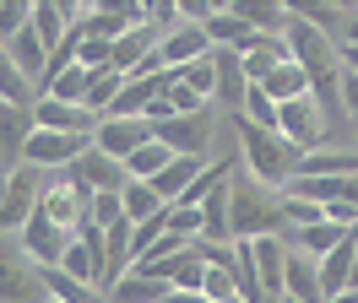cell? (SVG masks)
<instances>
[{
  "label": "cell",
  "instance_id": "6da1fadb",
  "mask_svg": "<svg viewBox=\"0 0 358 303\" xmlns=\"http://www.w3.org/2000/svg\"><path fill=\"white\" fill-rule=\"evenodd\" d=\"M228 216H234V238H282V222H299V228H310V222H326L320 206L310 200H293V195L271 190L261 179H228Z\"/></svg>",
  "mask_w": 358,
  "mask_h": 303
},
{
  "label": "cell",
  "instance_id": "7a4b0ae2",
  "mask_svg": "<svg viewBox=\"0 0 358 303\" xmlns=\"http://www.w3.org/2000/svg\"><path fill=\"white\" fill-rule=\"evenodd\" d=\"M288 54L299 65H304V76H310V98L320 108H331V119H336V108H342V65H336V49H331V38L320 33V27H310L304 17H293L288 11Z\"/></svg>",
  "mask_w": 358,
  "mask_h": 303
},
{
  "label": "cell",
  "instance_id": "3957f363",
  "mask_svg": "<svg viewBox=\"0 0 358 303\" xmlns=\"http://www.w3.org/2000/svg\"><path fill=\"white\" fill-rule=\"evenodd\" d=\"M228 125H234V135H239V152L250 157V168H255V179H261V184L282 190L293 173H299L304 152L293 147L282 130H261V125H250L245 114H228Z\"/></svg>",
  "mask_w": 358,
  "mask_h": 303
},
{
  "label": "cell",
  "instance_id": "277c9868",
  "mask_svg": "<svg viewBox=\"0 0 358 303\" xmlns=\"http://www.w3.org/2000/svg\"><path fill=\"white\" fill-rule=\"evenodd\" d=\"M0 303H49L44 271L17 233H0Z\"/></svg>",
  "mask_w": 358,
  "mask_h": 303
},
{
  "label": "cell",
  "instance_id": "5b68a950",
  "mask_svg": "<svg viewBox=\"0 0 358 303\" xmlns=\"http://www.w3.org/2000/svg\"><path fill=\"white\" fill-rule=\"evenodd\" d=\"M66 179L71 184H82V190H92V195H125L131 190V168L120 163V157H109V152H82L76 163L66 168Z\"/></svg>",
  "mask_w": 358,
  "mask_h": 303
},
{
  "label": "cell",
  "instance_id": "8992f818",
  "mask_svg": "<svg viewBox=\"0 0 358 303\" xmlns=\"http://www.w3.org/2000/svg\"><path fill=\"white\" fill-rule=\"evenodd\" d=\"M212 135H217V119H212V108H201V114H174L169 125H157V141L174 152V157H201L212 152Z\"/></svg>",
  "mask_w": 358,
  "mask_h": 303
},
{
  "label": "cell",
  "instance_id": "52a82bcc",
  "mask_svg": "<svg viewBox=\"0 0 358 303\" xmlns=\"http://www.w3.org/2000/svg\"><path fill=\"white\" fill-rule=\"evenodd\" d=\"M38 168L22 163V168H6V212H0V233H11V228H27V216L38 212Z\"/></svg>",
  "mask_w": 358,
  "mask_h": 303
},
{
  "label": "cell",
  "instance_id": "ba28073f",
  "mask_svg": "<svg viewBox=\"0 0 358 303\" xmlns=\"http://www.w3.org/2000/svg\"><path fill=\"white\" fill-rule=\"evenodd\" d=\"M147 141H157V125H152V119H141V114H136V119H103L98 135H92V147L109 152V157H120V163H131Z\"/></svg>",
  "mask_w": 358,
  "mask_h": 303
},
{
  "label": "cell",
  "instance_id": "9c48e42d",
  "mask_svg": "<svg viewBox=\"0 0 358 303\" xmlns=\"http://www.w3.org/2000/svg\"><path fill=\"white\" fill-rule=\"evenodd\" d=\"M82 152H92V135H60V130H33L22 163L33 168H71Z\"/></svg>",
  "mask_w": 358,
  "mask_h": 303
},
{
  "label": "cell",
  "instance_id": "30bf717a",
  "mask_svg": "<svg viewBox=\"0 0 358 303\" xmlns=\"http://www.w3.org/2000/svg\"><path fill=\"white\" fill-rule=\"evenodd\" d=\"M277 130H282L299 152H320L326 141H331V135H326V125H320V103H315V98H293V103H282Z\"/></svg>",
  "mask_w": 358,
  "mask_h": 303
},
{
  "label": "cell",
  "instance_id": "8fae6325",
  "mask_svg": "<svg viewBox=\"0 0 358 303\" xmlns=\"http://www.w3.org/2000/svg\"><path fill=\"white\" fill-rule=\"evenodd\" d=\"M71 238H76V233H66L60 222H49L44 212H33V216H27V228H22V244H27V255L38 260L44 271H49V265H60V260H66Z\"/></svg>",
  "mask_w": 358,
  "mask_h": 303
},
{
  "label": "cell",
  "instance_id": "7c38bea8",
  "mask_svg": "<svg viewBox=\"0 0 358 303\" xmlns=\"http://www.w3.org/2000/svg\"><path fill=\"white\" fill-rule=\"evenodd\" d=\"M212 54V38H206V27H196V22H185L179 33H169V38L157 43V65L163 71H185V65H196Z\"/></svg>",
  "mask_w": 358,
  "mask_h": 303
},
{
  "label": "cell",
  "instance_id": "4fadbf2b",
  "mask_svg": "<svg viewBox=\"0 0 358 303\" xmlns=\"http://www.w3.org/2000/svg\"><path fill=\"white\" fill-rule=\"evenodd\" d=\"M38 114V130H60V135H98V114L82 103H60V98H44V103L33 108Z\"/></svg>",
  "mask_w": 358,
  "mask_h": 303
},
{
  "label": "cell",
  "instance_id": "5bb4252c",
  "mask_svg": "<svg viewBox=\"0 0 358 303\" xmlns=\"http://www.w3.org/2000/svg\"><path fill=\"white\" fill-rule=\"evenodd\" d=\"M38 130V114L33 108H17V103H0V163H17L22 168V152Z\"/></svg>",
  "mask_w": 358,
  "mask_h": 303
},
{
  "label": "cell",
  "instance_id": "9a60e30c",
  "mask_svg": "<svg viewBox=\"0 0 358 303\" xmlns=\"http://www.w3.org/2000/svg\"><path fill=\"white\" fill-rule=\"evenodd\" d=\"M255 265H261L266 303H282V293H288V244L282 238H255Z\"/></svg>",
  "mask_w": 358,
  "mask_h": 303
},
{
  "label": "cell",
  "instance_id": "2e32d148",
  "mask_svg": "<svg viewBox=\"0 0 358 303\" xmlns=\"http://www.w3.org/2000/svg\"><path fill=\"white\" fill-rule=\"evenodd\" d=\"M201 173H206V163H201V157H174V163H169V168H163V173L152 179L157 200H163V206H174L179 195H185L190 184H196V179H201ZM141 184H147V179H141Z\"/></svg>",
  "mask_w": 358,
  "mask_h": 303
},
{
  "label": "cell",
  "instance_id": "e0dca14e",
  "mask_svg": "<svg viewBox=\"0 0 358 303\" xmlns=\"http://www.w3.org/2000/svg\"><path fill=\"white\" fill-rule=\"evenodd\" d=\"M282 298H299V303H326V293H320V260L293 255V249H288V293H282Z\"/></svg>",
  "mask_w": 358,
  "mask_h": 303
},
{
  "label": "cell",
  "instance_id": "ac0fdd59",
  "mask_svg": "<svg viewBox=\"0 0 358 303\" xmlns=\"http://www.w3.org/2000/svg\"><path fill=\"white\" fill-rule=\"evenodd\" d=\"M261 92L282 108V103H293V98H310V76H304V65H299V60H288V65H277L266 82H261Z\"/></svg>",
  "mask_w": 358,
  "mask_h": 303
},
{
  "label": "cell",
  "instance_id": "d6986e66",
  "mask_svg": "<svg viewBox=\"0 0 358 303\" xmlns=\"http://www.w3.org/2000/svg\"><path fill=\"white\" fill-rule=\"evenodd\" d=\"M234 11L245 17L250 33H266V38H282V33H288V6H271V0H239Z\"/></svg>",
  "mask_w": 358,
  "mask_h": 303
},
{
  "label": "cell",
  "instance_id": "ffe728a7",
  "mask_svg": "<svg viewBox=\"0 0 358 303\" xmlns=\"http://www.w3.org/2000/svg\"><path fill=\"white\" fill-rule=\"evenodd\" d=\"M38 271H44V265H38ZM44 287H49V298H55V303H109L98 287H87V281H76V276H66L60 265H49V271H44Z\"/></svg>",
  "mask_w": 358,
  "mask_h": 303
},
{
  "label": "cell",
  "instance_id": "44dd1931",
  "mask_svg": "<svg viewBox=\"0 0 358 303\" xmlns=\"http://www.w3.org/2000/svg\"><path fill=\"white\" fill-rule=\"evenodd\" d=\"M33 33H38V38H44V49L55 54V49L66 43V33H71L66 6H60V0H44V6H33Z\"/></svg>",
  "mask_w": 358,
  "mask_h": 303
},
{
  "label": "cell",
  "instance_id": "7402d4cb",
  "mask_svg": "<svg viewBox=\"0 0 358 303\" xmlns=\"http://www.w3.org/2000/svg\"><path fill=\"white\" fill-rule=\"evenodd\" d=\"M206 38H212V49H245V43L255 38V33L245 27V17H239L234 6H223L217 17L206 22Z\"/></svg>",
  "mask_w": 358,
  "mask_h": 303
},
{
  "label": "cell",
  "instance_id": "603a6c76",
  "mask_svg": "<svg viewBox=\"0 0 358 303\" xmlns=\"http://www.w3.org/2000/svg\"><path fill=\"white\" fill-rule=\"evenodd\" d=\"M169 293H174L169 281H157V276H136V271H131V276H120V287L109 293V303H163Z\"/></svg>",
  "mask_w": 358,
  "mask_h": 303
},
{
  "label": "cell",
  "instance_id": "cb8c5ba5",
  "mask_svg": "<svg viewBox=\"0 0 358 303\" xmlns=\"http://www.w3.org/2000/svg\"><path fill=\"white\" fill-rule=\"evenodd\" d=\"M348 233H353V228H336V222H310V228H299V249H310V255L326 260Z\"/></svg>",
  "mask_w": 358,
  "mask_h": 303
},
{
  "label": "cell",
  "instance_id": "d4e9b609",
  "mask_svg": "<svg viewBox=\"0 0 358 303\" xmlns=\"http://www.w3.org/2000/svg\"><path fill=\"white\" fill-rule=\"evenodd\" d=\"M87 87H92V71L71 65L66 76H55V82H49L44 98H60V103H82V108H87Z\"/></svg>",
  "mask_w": 358,
  "mask_h": 303
},
{
  "label": "cell",
  "instance_id": "484cf974",
  "mask_svg": "<svg viewBox=\"0 0 358 303\" xmlns=\"http://www.w3.org/2000/svg\"><path fill=\"white\" fill-rule=\"evenodd\" d=\"M169 163H174V152L163 147V141H147V147L136 152V157L125 163V168H131V179H147V184H152V179H157L163 168H169Z\"/></svg>",
  "mask_w": 358,
  "mask_h": 303
},
{
  "label": "cell",
  "instance_id": "4316f807",
  "mask_svg": "<svg viewBox=\"0 0 358 303\" xmlns=\"http://www.w3.org/2000/svg\"><path fill=\"white\" fill-rule=\"evenodd\" d=\"M120 92H125V76H120V71H98L92 87H87V108H92V114H109Z\"/></svg>",
  "mask_w": 358,
  "mask_h": 303
},
{
  "label": "cell",
  "instance_id": "83f0119b",
  "mask_svg": "<svg viewBox=\"0 0 358 303\" xmlns=\"http://www.w3.org/2000/svg\"><path fill=\"white\" fill-rule=\"evenodd\" d=\"M120 200H125V216H131V222H147V216H157V212H163L157 190H152V184H141V179H131V190L120 195Z\"/></svg>",
  "mask_w": 358,
  "mask_h": 303
},
{
  "label": "cell",
  "instance_id": "f1b7e54d",
  "mask_svg": "<svg viewBox=\"0 0 358 303\" xmlns=\"http://www.w3.org/2000/svg\"><path fill=\"white\" fill-rule=\"evenodd\" d=\"M179 82L190 87L196 98H217V60L206 54V60H196V65H185V71H174Z\"/></svg>",
  "mask_w": 358,
  "mask_h": 303
},
{
  "label": "cell",
  "instance_id": "f546056e",
  "mask_svg": "<svg viewBox=\"0 0 358 303\" xmlns=\"http://www.w3.org/2000/svg\"><path fill=\"white\" fill-rule=\"evenodd\" d=\"M245 119L250 125H261V130H277V119H282V108L271 103L261 87H250V98H245Z\"/></svg>",
  "mask_w": 358,
  "mask_h": 303
},
{
  "label": "cell",
  "instance_id": "4dcf8cb0",
  "mask_svg": "<svg viewBox=\"0 0 358 303\" xmlns=\"http://www.w3.org/2000/svg\"><path fill=\"white\" fill-rule=\"evenodd\" d=\"M27 22H33V6H22V0H0V43L17 38Z\"/></svg>",
  "mask_w": 358,
  "mask_h": 303
},
{
  "label": "cell",
  "instance_id": "1f68e13d",
  "mask_svg": "<svg viewBox=\"0 0 358 303\" xmlns=\"http://www.w3.org/2000/svg\"><path fill=\"white\" fill-rule=\"evenodd\" d=\"M206 298L212 303H228V298H239V287H234V276H228L223 265H212V271H206V287H201Z\"/></svg>",
  "mask_w": 358,
  "mask_h": 303
},
{
  "label": "cell",
  "instance_id": "d6a6232c",
  "mask_svg": "<svg viewBox=\"0 0 358 303\" xmlns=\"http://www.w3.org/2000/svg\"><path fill=\"white\" fill-rule=\"evenodd\" d=\"M120 216H125V200H120V195H92V222H98V228H114Z\"/></svg>",
  "mask_w": 358,
  "mask_h": 303
},
{
  "label": "cell",
  "instance_id": "836d02e7",
  "mask_svg": "<svg viewBox=\"0 0 358 303\" xmlns=\"http://www.w3.org/2000/svg\"><path fill=\"white\" fill-rule=\"evenodd\" d=\"M326 222H336V228H358V206H348V200H331V206H326Z\"/></svg>",
  "mask_w": 358,
  "mask_h": 303
},
{
  "label": "cell",
  "instance_id": "e575fe53",
  "mask_svg": "<svg viewBox=\"0 0 358 303\" xmlns=\"http://www.w3.org/2000/svg\"><path fill=\"white\" fill-rule=\"evenodd\" d=\"M342 108H348V114H358V71H348V76H342Z\"/></svg>",
  "mask_w": 358,
  "mask_h": 303
},
{
  "label": "cell",
  "instance_id": "d590c367",
  "mask_svg": "<svg viewBox=\"0 0 358 303\" xmlns=\"http://www.w3.org/2000/svg\"><path fill=\"white\" fill-rule=\"evenodd\" d=\"M163 303H212V298H206V293H169Z\"/></svg>",
  "mask_w": 358,
  "mask_h": 303
},
{
  "label": "cell",
  "instance_id": "8d00e7d4",
  "mask_svg": "<svg viewBox=\"0 0 358 303\" xmlns=\"http://www.w3.org/2000/svg\"><path fill=\"white\" fill-rule=\"evenodd\" d=\"M342 200H348V206H358V173L348 179V184H342Z\"/></svg>",
  "mask_w": 358,
  "mask_h": 303
},
{
  "label": "cell",
  "instance_id": "74e56055",
  "mask_svg": "<svg viewBox=\"0 0 358 303\" xmlns=\"http://www.w3.org/2000/svg\"><path fill=\"white\" fill-rule=\"evenodd\" d=\"M326 303H358V293H336V298H326Z\"/></svg>",
  "mask_w": 358,
  "mask_h": 303
},
{
  "label": "cell",
  "instance_id": "f35d334b",
  "mask_svg": "<svg viewBox=\"0 0 358 303\" xmlns=\"http://www.w3.org/2000/svg\"><path fill=\"white\" fill-rule=\"evenodd\" d=\"M353 147H358V114H353Z\"/></svg>",
  "mask_w": 358,
  "mask_h": 303
},
{
  "label": "cell",
  "instance_id": "ab89813d",
  "mask_svg": "<svg viewBox=\"0 0 358 303\" xmlns=\"http://www.w3.org/2000/svg\"><path fill=\"white\" fill-rule=\"evenodd\" d=\"M228 303H245V298H228Z\"/></svg>",
  "mask_w": 358,
  "mask_h": 303
},
{
  "label": "cell",
  "instance_id": "60d3db41",
  "mask_svg": "<svg viewBox=\"0 0 358 303\" xmlns=\"http://www.w3.org/2000/svg\"><path fill=\"white\" fill-rule=\"evenodd\" d=\"M282 303H299V298H282Z\"/></svg>",
  "mask_w": 358,
  "mask_h": 303
},
{
  "label": "cell",
  "instance_id": "b9f144b4",
  "mask_svg": "<svg viewBox=\"0 0 358 303\" xmlns=\"http://www.w3.org/2000/svg\"><path fill=\"white\" fill-rule=\"evenodd\" d=\"M49 303H55V298H49Z\"/></svg>",
  "mask_w": 358,
  "mask_h": 303
}]
</instances>
